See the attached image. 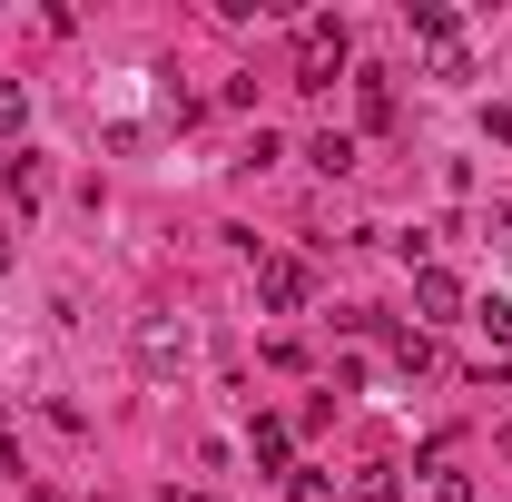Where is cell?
Instances as JSON below:
<instances>
[{
	"label": "cell",
	"mask_w": 512,
	"mask_h": 502,
	"mask_svg": "<svg viewBox=\"0 0 512 502\" xmlns=\"http://www.w3.org/2000/svg\"><path fill=\"white\" fill-rule=\"evenodd\" d=\"M355 60V40H345V20H306L296 30V89H335V69Z\"/></svg>",
	"instance_id": "6da1fadb"
},
{
	"label": "cell",
	"mask_w": 512,
	"mask_h": 502,
	"mask_svg": "<svg viewBox=\"0 0 512 502\" xmlns=\"http://www.w3.org/2000/svg\"><path fill=\"white\" fill-rule=\"evenodd\" d=\"M188 355H197V335H188V315H138V365L168 384V375H188Z\"/></svg>",
	"instance_id": "7a4b0ae2"
},
{
	"label": "cell",
	"mask_w": 512,
	"mask_h": 502,
	"mask_svg": "<svg viewBox=\"0 0 512 502\" xmlns=\"http://www.w3.org/2000/svg\"><path fill=\"white\" fill-rule=\"evenodd\" d=\"M306 296H316V266L306 256H256V306L266 315H296Z\"/></svg>",
	"instance_id": "3957f363"
},
{
	"label": "cell",
	"mask_w": 512,
	"mask_h": 502,
	"mask_svg": "<svg viewBox=\"0 0 512 502\" xmlns=\"http://www.w3.org/2000/svg\"><path fill=\"white\" fill-rule=\"evenodd\" d=\"M414 315H424V325H444V315H463V286H453L444 266H414Z\"/></svg>",
	"instance_id": "277c9868"
},
{
	"label": "cell",
	"mask_w": 512,
	"mask_h": 502,
	"mask_svg": "<svg viewBox=\"0 0 512 502\" xmlns=\"http://www.w3.org/2000/svg\"><path fill=\"white\" fill-rule=\"evenodd\" d=\"M404 20H414V40H424V50H463V20H453L444 0H414Z\"/></svg>",
	"instance_id": "5b68a950"
},
{
	"label": "cell",
	"mask_w": 512,
	"mask_h": 502,
	"mask_svg": "<svg viewBox=\"0 0 512 502\" xmlns=\"http://www.w3.org/2000/svg\"><path fill=\"white\" fill-rule=\"evenodd\" d=\"M256 463H266V473H296V424L256 414Z\"/></svg>",
	"instance_id": "8992f818"
},
{
	"label": "cell",
	"mask_w": 512,
	"mask_h": 502,
	"mask_svg": "<svg viewBox=\"0 0 512 502\" xmlns=\"http://www.w3.org/2000/svg\"><path fill=\"white\" fill-rule=\"evenodd\" d=\"M355 109H365V128H394V79L384 69H355Z\"/></svg>",
	"instance_id": "52a82bcc"
},
{
	"label": "cell",
	"mask_w": 512,
	"mask_h": 502,
	"mask_svg": "<svg viewBox=\"0 0 512 502\" xmlns=\"http://www.w3.org/2000/svg\"><path fill=\"white\" fill-rule=\"evenodd\" d=\"M0 188L20 197V207H40V197H50V168H40V158H30V148H20V158H10V168H0Z\"/></svg>",
	"instance_id": "ba28073f"
},
{
	"label": "cell",
	"mask_w": 512,
	"mask_h": 502,
	"mask_svg": "<svg viewBox=\"0 0 512 502\" xmlns=\"http://www.w3.org/2000/svg\"><path fill=\"white\" fill-rule=\"evenodd\" d=\"M473 325L493 335V355H503V365H512V296H483V306H473Z\"/></svg>",
	"instance_id": "9c48e42d"
},
{
	"label": "cell",
	"mask_w": 512,
	"mask_h": 502,
	"mask_svg": "<svg viewBox=\"0 0 512 502\" xmlns=\"http://www.w3.org/2000/svg\"><path fill=\"white\" fill-rule=\"evenodd\" d=\"M306 158H316L325 178H345V168H355V138H345V128H325V138H316V148H306Z\"/></svg>",
	"instance_id": "30bf717a"
},
{
	"label": "cell",
	"mask_w": 512,
	"mask_h": 502,
	"mask_svg": "<svg viewBox=\"0 0 512 502\" xmlns=\"http://www.w3.org/2000/svg\"><path fill=\"white\" fill-rule=\"evenodd\" d=\"M355 502H404V483H394V463H365V473H355Z\"/></svg>",
	"instance_id": "8fae6325"
},
{
	"label": "cell",
	"mask_w": 512,
	"mask_h": 502,
	"mask_svg": "<svg viewBox=\"0 0 512 502\" xmlns=\"http://www.w3.org/2000/svg\"><path fill=\"white\" fill-rule=\"evenodd\" d=\"M434 502H473V473H463L453 453H434Z\"/></svg>",
	"instance_id": "7c38bea8"
},
{
	"label": "cell",
	"mask_w": 512,
	"mask_h": 502,
	"mask_svg": "<svg viewBox=\"0 0 512 502\" xmlns=\"http://www.w3.org/2000/svg\"><path fill=\"white\" fill-rule=\"evenodd\" d=\"M20 128H30V89H20V79H0V138H20Z\"/></svg>",
	"instance_id": "4fadbf2b"
},
{
	"label": "cell",
	"mask_w": 512,
	"mask_h": 502,
	"mask_svg": "<svg viewBox=\"0 0 512 502\" xmlns=\"http://www.w3.org/2000/svg\"><path fill=\"white\" fill-rule=\"evenodd\" d=\"M394 365H404V375H424V365H434V335H424V325H414V335H394Z\"/></svg>",
	"instance_id": "5bb4252c"
},
{
	"label": "cell",
	"mask_w": 512,
	"mask_h": 502,
	"mask_svg": "<svg viewBox=\"0 0 512 502\" xmlns=\"http://www.w3.org/2000/svg\"><path fill=\"white\" fill-rule=\"evenodd\" d=\"M286 502H335V493H325V473H286Z\"/></svg>",
	"instance_id": "9a60e30c"
},
{
	"label": "cell",
	"mask_w": 512,
	"mask_h": 502,
	"mask_svg": "<svg viewBox=\"0 0 512 502\" xmlns=\"http://www.w3.org/2000/svg\"><path fill=\"white\" fill-rule=\"evenodd\" d=\"M30 502H60V493H30Z\"/></svg>",
	"instance_id": "2e32d148"
},
{
	"label": "cell",
	"mask_w": 512,
	"mask_h": 502,
	"mask_svg": "<svg viewBox=\"0 0 512 502\" xmlns=\"http://www.w3.org/2000/svg\"><path fill=\"white\" fill-rule=\"evenodd\" d=\"M178 502H207V493H178Z\"/></svg>",
	"instance_id": "e0dca14e"
}]
</instances>
